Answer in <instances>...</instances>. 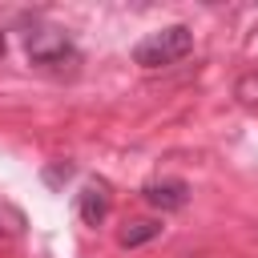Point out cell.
Listing matches in <instances>:
<instances>
[{"instance_id":"6da1fadb","label":"cell","mask_w":258,"mask_h":258,"mask_svg":"<svg viewBox=\"0 0 258 258\" xmlns=\"http://www.w3.org/2000/svg\"><path fill=\"white\" fill-rule=\"evenodd\" d=\"M189 48H194L189 28H185V24H169V28H161V32H149L145 40H137L133 60H137L141 69H161V64L181 60Z\"/></svg>"},{"instance_id":"7a4b0ae2","label":"cell","mask_w":258,"mask_h":258,"mask_svg":"<svg viewBox=\"0 0 258 258\" xmlns=\"http://www.w3.org/2000/svg\"><path fill=\"white\" fill-rule=\"evenodd\" d=\"M24 48H28V56H32V64H44V69H52V64H73L77 60V52H73V40L60 32V28H32L28 36H24Z\"/></svg>"},{"instance_id":"3957f363","label":"cell","mask_w":258,"mask_h":258,"mask_svg":"<svg viewBox=\"0 0 258 258\" xmlns=\"http://www.w3.org/2000/svg\"><path fill=\"white\" fill-rule=\"evenodd\" d=\"M141 194H145V202L157 206V210H181L185 198H189V185L177 181V177H165V181H149Z\"/></svg>"},{"instance_id":"277c9868","label":"cell","mask_w":258,"mask_h":258,"mask_svg":"<svg viewBox=\"0 0 258 258\" xmlns=\"http://www.w3.org/2000/svg\"><path fill=\"white\" fill-rule=\"evenodd\" d=\"M77 214H81L85 226H101L105 214H109V189H105L101 181H89V185L81 189V198H77Z\"/></svg>"},{"instance_id":"5b68a950","label":"cell","mask_w":258,"mask_h":258,"mask_svg":"<svg viewBox=\"0 0 258 258\" xmlns=\"http://www.w3.org/2000/svg\"><path fill=\"white\" fill-rule=\"evenodd\" d=\"M157 234H161V226L149 222V218H141V222H129L117 242H121V246H141V242H149V238H157Z\"/></svg>"},{"instance_id":"8992f818","label":"cell","mask_w":258,"mask_h":258,"mask_svg":"<svg viewBox=\"0 0 258 258\" xmlns=\"http://www.w3.org/2000/svg\"><path fill=\"white\" fill-rule=\"evenodd\" d=\"M69 173H73V165H52V169H44V181H60Z\"/></svg>"},{"instance_id":"52a82bcc","label":"cell","mask_w":258,"mask_h":258,"mask_svg":"<svg viewBox=\"0 0 258 258\" xmlns=\"http://www.w3.org/2000/svg\"><path fill=\"white\" fill-rule=\"evenodd\" d=\"M0 56H4V32H0Z\"/></svg>"}]
</instances>
